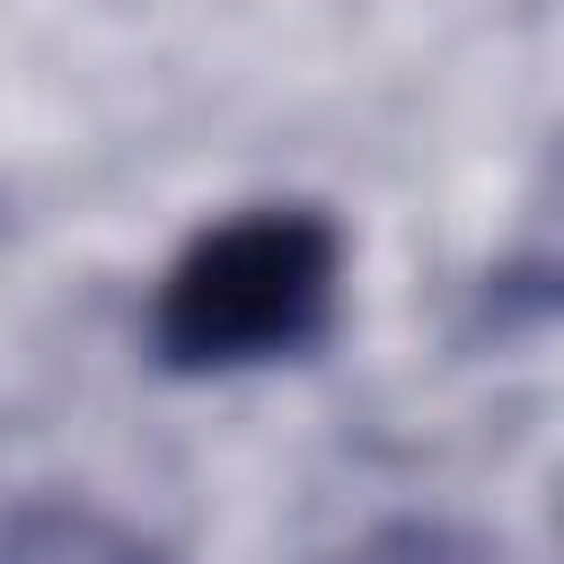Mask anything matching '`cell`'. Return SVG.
I'll return each mask as SVG.
<instances>
[{
  "label": "cell",
  "mask_w": 564,
  "mask_h": 564,
  "mask_svg": "<svg viewBox=\"0 0 564 564\" xmlns=\"http://www.w3.org/2000/svg\"><path fill=\"white\" fill-rule=\"evenodd\" d=\"M344 220L326 203H238L203 220L150 282V361L167 379H247L317 361L344 326Z\"/></svg>",
  "instance_id": "cell-1"
},
{
  "label": "cell",
  "mask_w": 564,
  "mask_h": 564,
  "mask_svg": "<svg viewBox=\"0 0 564 564\" xmlns=\"http://www.w3.org/2000/svg\"><path fill=\"white\" fill-rule=\"evenodd\" d=\"M0 564H167V546L79 494H0Z\"/></svg>",
  "instance_id": "cell-2"
},
{
  "label": "cell",
  "mask_w": 564,
  "mask_h": 564,
  "mask_svg": "<svg viewBox=\"0 0 564 564\" xmlns=\"http://www.w3.org/2000/svg\"><path fill=\"white\" fill-rule=\"evenodd\" d=\"M564 317V185L538 203V220L511 238V256H494V273L476 282V326L485 335H520Z\"/></svg>",
  "instance_id": "cell-3"
},
{
  "label": "cell",
  "mask_w": 564,
  "mask_h": 564,
  "mask_svg": "<svg viewBox=\"0 0 564 564\" xmlns=\"http://www.w3.org/2000/svg\"><path fill=\"white\" fill-rule=\"evenodd\" d=\"M317 564H494V546L458 520H432V511H405V520H370L361 538H344L335 555Z\"/></svg>",
  "instance_id": "cell-4"
}]
</instances>
